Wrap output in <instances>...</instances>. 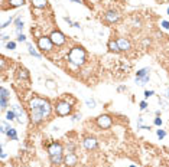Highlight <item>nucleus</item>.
<instances>
[{
    "label": "nucleus",
    "instance_id": "1",
    "mask_svg": "<svg viewBox=\"0 0 169 167\" xmlns=\"http://www.w3.org/2000/svg\"><path fill=\"white\" fill-rule=\"evenodd\" d=\"M29 108H30V118H32V123L33 124H39L51 112V104H49V101H46L44 98H38V97H35L33 100H30Z\"/></svg>",
    "mask_w": 169,
    "mask_h": 167
},
{
    "label": "nucleus",
    "instance_id": "2",
    "mask_svg": "<svg viewBox=\"0 0 169 167\" xmlns=\"http://www.w3.org/2000/svg\"><path fill=\"white\" fill-rule=\"evenodd\" d=\"M85 56H87L85 51L80 46H75L68 53V61L74 66H81V65H84V62H85Z\"/></svg>",
    "mask_w": 169,
    "mask_h": 167
},
{
    "label": "nucleus",
    "instance_id": "3",
    "mask_svg": "<svg viewBox=\"0 0 169 167\" xmlns=\"http://www.w3.org/2000/svg\"><path fill=\"white\" fill-rule=\"evenodd\" d=\"M55 110H56V114H58V115L65 117V115L71 114V111H72V105L68 104V102H65V101H61V102L56 104Z\"/></svg>",
    "mask_w": 169,
    "mask_h": 167
},
{
    "label": "nucleus",
    "instance_id": "4",
    "mask_svg": "<svg viewBox=\"0 0 169 167\" xmlns=\"http://www.w3.org/2000/svg\"><path fill=\"white\" fill-rule=\"evenodd\" d=\"M38 46H39V49H42V51H52L54 43H52L51 38L42 36V38L38 39Z\"/></svg>",
    "mask_w": 169,
    "mask_h": 167
},
{
    "label": "nucleus",
    "instance_id": "5",
    "mask_svg": "<svg viewBox=\"0 0 169 167\" xmlns=\"http://www.w3.org/2000/svg\"><path fill=\"white\" fill-rule=\"evenodd\" d=\"M97 125L100 127V128H103V130H105V128H110L111 127V118H110V115H100L98 118H97Z\"/></svg>",
    "mask_w": 169,
    "mask_h": 167
},
{
    "label": "nucleus",
    "instance_id": "6",
    "mask_svg": "<svg viewBox=\"0 0 169 167\" xmlns=\"http://www.w3.org/2000/svg\"><path fill=\"white\" fill-rule=\"evenodd\" d=\"M48 154H49V157L62 156V146L59 143H52V144L48 147Z\"/></svg>",
    "mask_w": 169,
    "mask_h": 167
},
{
    "label": "nucleus",
    "instance_id": "7",
    "mask_svg": "<svg viewBox=\"0 0 169 167\" xmlns=\"http://www.w3.org/2000/svg\"><path fill=\"white\" fill-rule=\"evenodd\" d=\"M49 38H51L52 43L56 45V46H62V45L65 43V36L62 35L61 32H52V35Z\"/></svg>",
    "mask_w": 169,
    "mask_h": 167
},
{
    "label": "nucleus",
    "instance_id": "8",
    "mask_svg": "<svg viewBox=\"0 0 169 167\" xmlns=\"http://www.w3.org/2000/svg\"><path fill=\"white\" fill-rule=\"evenodd\" d=\"M64 163L67 167H74L77 163H78V157L74 154V153H68L65 157H64Z\"/></svg>",
    "mask_w": 169,
    "mask_h": 167
},
{
    "label": "nucleus",
    "instance_id": "9",
    "mask_svg": "<svg viewBox=\"0 0 169 167\" xmlns=\"http://www.w3.org/2000/svg\"><path fill=\"white\" fill-rule=\"evenodd\" d=\"M82 144H84V147H85L87 150H94L97 147V140L93 138V137H87V138H84Z\"/></svg>",
    "mask_w": 169,
    "mask_h": 167
},
{
    "label": "nucleus",
    "instance_id": "10",
    "mask_svg": "<svg viewBox=\"0 0 169 167\" xmlns=\"http://www.w3.org/2000/svg\"><path fill=\"white\" fill-rule=\"evenodd\" d=\"M117 43H119V48L120 51H129L130 49V42L124 38H119L117 39Z\"/></svg>",
    "mask_w": 169,
    "mask_h": 167
},
{
    "label": "nucleus",
    "instance_id": "11",
    "mask_svg": "<svg viewBox=\"0 0 169 167\" xmlns=\"http://www.w3.org/2000/svg\"><path fill=\"white\" fill-rule=\"evenodd\" d=\"M104 19L107 20L109 23H114V22L119 20V15L116 12H107V13H105V16H104Z\"/></svg>",
    "mask_w": 169,
    "mask_h": 167
},
{
    "label": "nucleus",
    "instance_id": "12",
    "mask_svg": "<svg viewBox=\"0 0 169 167\" xmlns=\"http://www.w3.org/2000/svg\"><path fill=\"white\" fill-rule=\"evenodd\" d=\"M149 68H143V69H139L137 71V74H136V81H139V79H143V78H146V77H149Z\"/></svg>",
    "mask_w": 169,
    "mask_h": 167
},
{
    "label": "nucleus",
    "instance_id": "13",
    "mask_svg": "<svg viewBox=\"0 0 169 167\" xmlns=\"http://www.w3.org/2000/svg\"><path fill=\"white\" fill-rule=\"evenodd\" d=\"M13 111H15V114H16L17 123L22 124V123H23V111L20 110V107H19V105H13Z\"/></svg>",
    "mask_w": 169,
    "mask_h": 167
},
{
    "label": "nucleus",
    "instance_id": "14",
    "mask_svg": "<svg viewBox=\"0 0 169 167\" xmlns=\"http://www.w3.org/2000/svg\"><path fill=\"white\" fill-rule=\"evenodd\" d=\"M30 2H32L33 7H36V9H44L48 5V0H30Z\"/></svg>",
    "mask_w": 169,
    "mask_h": 167
},
{
    "label": "nucleus",
    "instance_id": "15",
    "mask_svg": "<svg viewBox=\"0 0 169 167\" xmlns=\"http://www.w3.org/2000/svg\"><path fill=\"white\" fill-rule=\"evenodd\" d=\"M17 78L19 79H28L29 78V72L25 68H19L17 69Z\"/></svg>",
    "mask_w": 169,
    "mask_h": 167
},
{
    "label": "nucleus",
    "instance_id": "16",
    "mask_svg": "<svg viewBox=\"0 0 169 167\" xmlns=\"http://www.w3.org/2000/svg\"><path fill=\"white\" fill-rule=\"evenodd\" d=\"M109 49H110L111 52H120V48H119L117 40H110V42H109Z\"/></svg>",
    "mask_w": 169,
    "mask_h": 167
},
{
    "label": "nucleus",
    "instance_id": "17",
    "mask_svg": "<svg viewBox=\"0 0 169 167\" xmlns=\"http://www.w3.org/2000/svg\"><path fill=\"white\" fill-rule=\"evenodd\" d=\"M7 137L10 138V140H13V141H16L17 140V133H16V130L15 128H12V127H9V130H7Z\"/></svg>",
    "mask_w": 169,
    "mask_h": 167
},
{
    "label": "nucleus",
    "instance_id": "18",
    "mask_svg": "<svg viewBox=\"0 0 169 167\" xmlns=\"http://www.w3.org/2000/svg\"><path fill=\"white\" fill-rule=\"evenodd\" d=\"M51 158V163L54 164V166H58V164H61L62 161H64V157L62 156H56V157H49Z\"/></svg>",
    "mask_w": 169,
    "mask_h": 167
},
{
    "label": "nucleus",
    "instance_id": "19",
    "mask_svg": "<svg viewBox=\"0 0 169 167\" xmlns=\"http://www.w3.org/2000/svg\"><path fill=\"white\" fill-rule=\"evenodd\" d=\"M12 7H19V6H22L25 3V0H9L7 2Z\"/></svg>",
    "mask_w": 169,
    "mask_h": 167
},
{
    "label": "nucleus",
    "instance_id": "20",
    "mask_svg": "<svg viewBox=\"0 0 169 167\" xmlns=\"http://www.w3.org/2000/svg\"><path fill=\"white\" fill-rule=\"evenodd\" d=\"M0 94H2V97H0V98H2V100H9V91L6 89V88H2V89H0Z\"/></svg>",
    "mask_w": 169,
    "mask_h": 167
},
{
    "label": "nucleus",
    "instance_id": "21",
    "mask_svg": "<svg viewBox=\"0 0 169 167\" xmlns=\"http://www.w3.org/2000/svg\"><path fill=\"white\" fill-rule=\"evenodd\" d=\"M28 49H29V53H30V55H33L35 58H40V55H39V53L33 49V48H32V45H28Z\"/></svg>",
    "mask_w": 169,
    "mask_h": 167
},
{
    "label": "nucleus",
    "instance_id": "22",
    "mask_svg": "<svg viewBox=\"0 0 169 167\" xmlns=\"http://www.w3.org/2000/svg\"><path fill=\"white\" fill-rule=\"evenodd\" d=\"M6 118L9 121H13L15 118H16V114H15V111H7V114H6Z\"/></svg>",
    "mask_w": 169,
    "mask_h": 167
},
{
    "label": "nucleus",
    "instance_id": "23",
    "mask_svg": "<svg viewBox=\"0 0 169 167\" xmlns=\"http://www.w3.org/2000/svg\"><path fill=\"white\" fill-rule=\"evenodd\" d=\"M46 86L49 88V89H56V85H55V82L52 81V79H46Z\"/></svg>",
    "mask_w": 169,
    "mask_h": 167
},
{
    "label": "nucleus",
    "instance_id": "24",
    "mask_svg": "<svg viewBox=\"0 0 169 167\" xmlns=\"http://www.w3.org/2000/svg\"><path fill=\"white\" fill-rule=\"evenodd\" d=\"M85 104H87V107L94 108V107H95V100H93V98H87V100H85Z\"/></svg>",
    "mask_w": 169,
    "mask_h": 167
},
{
    "label": "nucleus",
    "instance_id": "25",
    "mask_svg": "<svg viewBox=\"0 0 169 167\" xmlns=\"http://www.w3.org/2000/svg\"><path fill=\"white\" fill-rule=\"evenodd\" d=\"M0 128H2V130H0V131H2V134H6L7 130H9V127L6 125V123H2V124H0Z\"/></svg>",
    "mask_w": 169,
    "mask_h": 167
},
{
    "label": "nucleus",
    "instance_id": "26",
    "mask_svg": "<svg viewBox=\"0 0 169 167\" xmlns=\"http://www.w3.org/2000/svg\"><path fill=\"white\" fill-rule=\"evenodd\" d=\"M65 102H68V104L74 105L77 101H75V98H72V97H70V95H68V97H65Z\"/></svg>",
    "mask_w": 169,
    "mask_h": 167
},
{
    "label": "nucleus",
    "instance_id": "27",
    "mask_svg": "<svg viewBox=\"0 0 169 167\" xmlns=\"http://www.w3.org/2000/svg\"><path fill=\"white\" fill-rule=\"evenodd\" d=\"M6 48H7V49H10V51H13V49H16V43L15 42H9L6 45Z\"/></svg>",
    "mask_w": 169,
    "mask_h": 167
},
{
    "label": "nucleus",
    "instance_id": "28",
    "mask_svg": "<svg viewBox=\"0 0 169 167\" xmlns=\"http://www.w3.org/2000/svg\"><path fill=\"white\" fill-rule=\"evenodd\" d=\"M22 29H23V23L20 22V23H17V25H16V32L20 33V30H22Z\"/></svg>",
    "mask_w": 169,
    "mask_h": 167
},
{
    "label": "nucleus",
    "instance_id": "29",
    "mask_svg": "<svg viewBox=\"0 0 169 167\" xmlns=\"http://www.w3.org/2000/svg\"><path fill=\"white\" fill-rule=\"evenodd\" d=\"M156 134H158V137H159V138H163V137L166 135V133H165L163 130H158V131H156Z\"/></svg>",
    "mask_w": 169,
    "mask_h": 167
},
{
    "label": "nucleus",
    "instance_id": "30",
    "mask_svg": "<svg viewBox=\"0 0 169 167\" xmlns=\"http://www.w3.org/2000/svg\"><path fill=\"white\" fill-rule=\"evenodd\" d=\"M12 20H13V19H12V17H10V19H9V20H6V22H5V23H3V25H2V28H3V29H5V28H7V26H9V25H10V23H12Z\"/></svg>",
    "mask_w": 169,
    "mask_h": 167
},
{
    "label": "nucleus",
    "instance_id": "31",
    "mask_svg": "<svg viewBox=\"0 0 169 167\" xmlns=\"http://www.w3.org/2000/svg\"><path fill=\"white\" fill-rule=\"evenodd\" d=\"M26 40V36L25 35H19L17 36V42H25Z\"/></svg>",
    "mask_w": 169,
    "mask_h": 167
},
{
    "label": "nucleus",
    "instance_id": "32",
    "mask_svg": "<svg viewBox=\"0 0 169 167\" xmlns=\"http://www.w3.org/2000/svg\"><path fill=\"white\" fill-rule=\"evenodd\" d=\"M153 94H155L153 91H144V98H149L150 95H153Z\"/></svg>",
    "mask_w": 169,
    "mask_h": 167
},
{
    "label": "nucleus",
    "instance_id": "33",
    "mask_svg": "<svg viewBox=\"0 0 169 167\" xmlns=\"http://www.w3.org/2000/svg\"><path fill=\"white\" fill-rule=\"evenodd\" d=\"M153 123H155V125H162V120H160L159 117L155 118V121H153Z\"/></svg>",
    "mask_w": 169,
    "mask_h": 167
},
{
    "label": "nucleus",
    "instance_id": "34",
    "mask_svg": "<svg viewBox=\"0 0 169 167\" xmlns=\"http://www.w3.org/2000/svg\"><path fill=\"white\" fill-rule=\"evenodd\" d=\"M0 105H2V110L5 111L6 107H7V101H6V100H2V104H0Z\"/></svg>",
    "mask_w": 169,
    "mask_h": 167
},
{
    "label": "nucleus",
    "instance_id": "35",
    "mask_svg": "<svg viewBox=\"0 0 169 167\" xmlns=\"http://www.w3.org/2000/svg\"><path fill=\"white\" fill-rule=\"evenodd\" d=\"M146 107H147L146 101H142V102H140V110H142V111H144V110H146Z\"/></svg>",
    "mask_w": 169,
    "mask_h": 167
},
{
    "label": "nucleus",
    "instance_id": "36",
    "mask_svg": "<svg viewBox=\"0 0 169 167\" xmlns=\"http://www.w3.org/2000/svg\"><path fill=\"white\" fill-rule=\"evenodd\" d=\"M162 26H163L165 29H169V22H168V20H163V22H162Z\"/></svg>",
    "mask_w": 169,
    "mask_h": 167
},
{
    "label": "nucleus",
    "instance_id": "37",
    "mask_svg": "<svg viewBox=\"0 0 169 167\" xmlns=\"http://www.w3.org/2000/svg\"><path fill=\"white\" fill-rule=\"evenodd\" d=\"M9 39H10V38H9L7 35H3V36H2V40H3V42H6V40H9Z\"/></svg>",
    "mask_w": 169,
    "mask_h": 167
},
{
    "label": "nucleus",
    "instance_id": "38",
    "mask_svg": "<svg viewBox=\"0 0 169 167\" xmlns=\"http://www.w3.org/2000/svg\"><path fill=\"white\" fill-rule=\"evenodd\" d=\"M80 118H81V115H74V117H72V120H74V121H78Z\"/></svg>",
    "mask_w": 169,
    "mask_h": 167
},
{
    "label": "nucleus",
    "instance_id": "39",
    "mask_svg": "<svg viewBox=\"0 0 169 167\" xmlns=\"http://www.w3.org/2000/svg\"><path fill=\"white\" fill-rule=\"evenodd\" d=\"M166 95H168V97H169V86L166 88Z\"/></svg>",
    "mask_w": 169,
    "mask_h": 167
},
{
    "label": "nucleus",
    "instance_id": "40",
    "mask_svg": "<svg viewBox=\"0 0 169 167\" xmlns=\"http://www.w3.org/2000/svg\"><path fill=\"white\" fill-rule=\"evenodd\" d=\"M168 15H169V7H168Z\"/></svg>",
    "mask_w": 169,
    "mask_h": 167
},
{
    "label": "nucleus",
    "instance_id": "41",
    "mask_svg": "<svg viewBox=\"0 0 169 167\" xmlns=\"http://www.w3.org/2000/svg\"><path fill=\"white\" fill-rule=\"evenodd\" d=\"M130 167H136V166H130Z\"/></svg>",
    "mask_w": 169,
    "mask_h": 167
}]
</instances>
